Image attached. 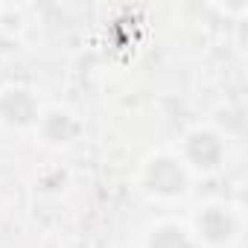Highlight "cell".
Masks as SVG:
<instances>
[{
  "label": "cell",
  "instance_id": "3957f363",
  "mask_svg": "<svg viewBox=\"0 0 248 248\" xmlns=\"http://www.w3.org/2000/svg\"><path fill=\"white\" fill-rule=\"evenodd\" d=\"M187 158H190L196 167L210 170V167L219 164V158H222V146H219V140H216L213 135H207V132H196V135L190 138V143H187Z\"/></svg>",
  "mask_w": 248,
  "mask_h": 248
},
{
  "label": "cell",
  "instance_id": "277c9868",
  "mask_svg": "<svg viewBox=\"0 0 248 248\" xmlns=\"http://www.w3.org/2000/svg\"><path fill=\"white\" fill-rule=\"evenodd\" d=\"M199 231L204 233V239H210V242H222V239L231 236L233 222H231V216H228L225 210H219V207H207L204 216H199Z\"/></svg>",
  "mask_w": 248,
  "mask_h": 248
},
{
  "label": "cell",
  "instance_id": "5b68a950",
  "mask_svg": "<svg viewBox=\"0 0 248 248\" xmlns=\"http://www.w3.org/2000/svg\"><path fill=\"white\" fill-rule=\"evenodd\" d=\"M149 248H193V242L187 239V233L181 228L167 225V228L155 231V236L149 239Z\"/></svg>",
  "mask_w": 248,
  "mask_h": 248
},
{
  "label": "cell",
  "instance_id": "6da1fadb",
  "mask_svg": "<svg viewBox=\"0 0 248 248\" xmlns=\"http://www.w3.org/2000/svg\"><path fill=\"white\" fill-rule=\"evenodd\" d=\"M146 178H149V187L158 193V196H175L184 190L187 178H184V170L170 161V158H155L146 170Z\"/></svg>",
  "mask_w": 248,
  "mask_h": 248
},
{
  "label": "cell",
  "instance_id": "7a4b0ae2",
  "mask_svg": "<svg viewBox=\"0 0 248 248\" xmlns=\"http://www.w3.org/2000/svg\"><path fill=\"white\" fill-rule=\"evenodd\" d=\"M0 120L9 126H27L35 120V102L27 91H6L0 96Z\"/></svg>",
  "mask_w": 248,
  "mask_h": 248
}]
</instances>
